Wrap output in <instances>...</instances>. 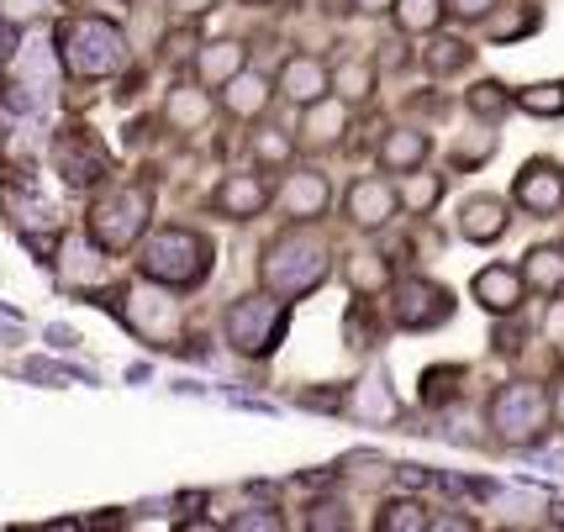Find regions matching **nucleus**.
<instances>
[{"instance_id": "1", "label": "nucleus", "mask_w": 564, "mask_h": 532, "mask_svg": "<svg viewBox=\"0 0 564 532\" xmlns=\"http://www.w3.org/2000/svg\"><path fill=\"white\" fill-rule=\"evenodd\" d=\"M549 422H554V401L533 380H512L491 395V427L512 448H533L539 437H549Z\"/></svg>"}, {"instance_id": "2", "label": "nucleus", "mask_w": 564, "mask_h": 532, "mask_svg": "<svg viewBox=\"0 0 564 532\" xmlns=\"http://www.w3.org/2000/svg\"><path fill=\"white\" fill-rule=\"evenodd\" d=\"M322 280H327V242L312 238V232H285L264 253V285L274 295H285V301L317 291Z\"/></svg>"}, {"instance_id": "3", "label": "nucleus", "mask_w": 564, "mask_h": 532, "mask_svg": "<svg viewBox=\"0 0 564 532\" xmlns=\"http://www.w3.org/2000/svg\"><path fill=\"white\" fill-rule=\"evenodd\" d=\"M212 269V242L200 232L170 227V232H153L143 242V274L159 285H200Z\"/></svg>"}, {"instance_id": "4", "label": "nucleus", "mask_w": 564, "mask_h": 532, "mask_svg": "<svg viewBox=\"0 0 564 532\" xmlns=\"http://www.w3.org/2000/svg\"><path fill=\"white\" fill-rule=\"evenodd\" d=\"M64 64H69L79 79H100V74H117L127 64V37L117 26H106L100 17H74L64 32Z\"/></svg>"}, {"instance_id": "5", "label": "nucleus", "mask_w": 564, "mask_h": 532, "mask_svg": "<svg viewBox=\"0 0 564 532\" xmlns=\"http://www.w3.org/2000/svg\"><path fill=\"white\" fill-rule=\"evenodd\" d=\"M285 322H291L285 295H280V301H274V291L270 295H248V301H238V306L227 312V343H232L238 354H248V359H264V354L280 348Z\"/></svg>"}, {"instance_id": "6", "label": "nucleus", "mask_w": 564, "mask_h": 532, "mask_svg": "<svg viewBox=\"0 0 564 532\" xmlns=\"http://www.w3.org/2000/svg\"><path fill=\"white\" fill-rule=\"evenodd\" d=\"M143 221H148V191L143 185H117V191H106L96 200L90 232H96L100 248H132Z\"/></svg>"}, {"instance_id": "7", "label": "nucleus", "mask_w": 564, "mask_h": 532, "mask_svg": "<svg viewBox=\"0 0 564 532\" xmlns=\"http://www.w3.org/2000/svg\"><path fill=\"white\" fill-rule=\"evenodd\" d=\"M53 85H58V64H53L48 37H32L22 48V58H17V74L6 79V106L11 111H43Z\"/></svg>"}, {"instance_id": "8", "label": "nucleus", "mask_w": 564, "mask_h": 532, "mask_svg": "<svg viewBox=\"0 0 564 532\" xmlns=\"http://www.w3.org/2000/svg\"><path fill=\"white\" fill-rule=\"evenodd\" d=\"M395 327L406 333H427V327H443L454 316V295L433 285V280H401L395 285Z\"/></svg>"}, {"instance_id": "9", "label": "nucleus", "mask_w": 564, "mask_h": 532, "mask_svg": "<svg viewBox=\"0 0 564 532\" xmlns=\"http://www.w3.org/2000/svg\"><path fill=\"white\" fill-rule=\"evenodd\" d=\"M512 200L522 211H533V217H554L564 206V170L554 159H533V164H522L512 185Z\"/></svg>"}, {"instance_id": "10", "label": "nucleus", "mask_w": 564, "mask_h": 532, "mask_svg": "<svg viewBox=\"0 0 564 532\" xmlns=\"http://www.w3.org/2000/svg\"><path fill=\"white\" fill-rule=\"evenodd\" d=\"M53 164H58V174H64L69 185H90V180L106 174V148H100L85 127H64L58 143H53Z\"/></svg>"}, {"instance_id": "11", "label": "nucleus", "mask_w": 564, "mask_h": 532, "mask_svg": "<svg viewBox=\"0 0 564 532\" xmlns=\"http://www.w3.org/2000/svg\"><path fill=\"white\" fill-rule=\"evenodd\" d=\"M127 327L132 333H143L148 343H170L174 333H180V306H174L170 295H159V291H148V285H138V291L127 295Z\"/></svg>"}, {"instance_id": "12", "label": "nucleus", "mask_w": 564, "mask_h": 532, "mask_svg": "<svg viewBox=\"0 0 564 532\" xmlns=\"http://www.w3.org/2000/svg\"><path fill=\"white\" fill-rule=\"evenodd\" d=\"M395 206H401V195H395V185H386V180H354V185H348V200H344L348 221L365 227V232L386 227V221L395 217Z\"/></svg>"}, {"instance_id": "13", "label": "nucleus", "mask_w": 564, "mask_h": 532, "mask_svg": "<svg viewBox=\"0 0 564 532\" xmlns=\"http://www.w3.org/2000/svg\"><path fill=\"white\" fill-rule=\"evenodd\" d=\"M507 227H512V211H507L501 195H469L465 206H459V238L465 242L491 248L496 238H507Z\"/></svg>"}, {"instance_id": "14", "label": "nucleus", "mask_w": 564, "mask_h": 532, "mask_svg": "<svg viewBox=\"0 0 564 532\" xmlns=\"http://www.w3.org/2000/svg\"><path fill=\"white\" fill-rule=\"evenodd\" d=\"M475 301L496 316H512L522 306V295H528V280H522V269H507V264H486L475 274Z\"/></svg>"}, {"instance_id": "15", "label": "nucleus", "mask_w": 564, "mask_h": 532, "mask_svg": "<svg viewBox=\"0 0 564 532\" xmlns=\"http://www.w3.org/2000/svg\"><path fill=\"white\" fill-rule=\"evenodd\" d=\"M327 180H322L317 170H301V174H291L285 180V191H280V206H285V217H295V221H312V217H322L327 211Z\"/></svg>"}, {"instance_id": "16", "label": "nucleus", "mask_w": 564, "mask_h": 532, "mask_svg": "<svg viewBox=\"0 0 564 532\" xmlns=\"http://www.w3.org/2000/svg\"><path fill=\"white\" fill-rule=\"evenodd\" d=\"M333 90V74L322 69L317 58H291L285 69H280V96L295 100V106H312Z\"/></svg>"}, {"instance_id": "17", "label": "nucleus", "mask_w": 564, "mask_h": 532, "mask_svg": "<svg viewBox=\"0 0 564 532\" xmlns=\"http://www.w3.org/2000/svg\"><path fill=\"white\" fill-rule=\"evenodd\" d=\"M427 132H417V127H395L391 138L380 143V170L386 174H412L422 170V159H427Z\"/></svg>"}, {"instance_id": "18", "label": "nucleus", "mask_w": 564, "mask_h": 532, "mask_svg": "<svg viewBox=\"0 0 564 532\" xmlns=\"http://www.w3.org/2000/svg\"><path fill=\"white\" fill-rule=\"evenodd\" d=\"M522 280L533 295H560L564 291V248L560 242H539L528 259H522Z\"/></svg>"}, {"instance_id": "19", "label": "nucleus", "mask_w": 564, "mask_h": 532, "mask_svg": "<svg viewBox=\"0 0 564 532\" xmlns=\"http://www.w3.org/2000/svg\"><path fill=\"white\" fill-rule=\"evenodd\" d=\"M58 259H64V280H69L74 291H85V285H96V280H106V248H96V242H85V238H64V248H58Z\"/></svg>"}, {"instance_id": "20", "label": "nucleus", "mask_w": 564, "mask_h": 532, "mask_svg": "<svg viewBox=\"0 0 564 532\" xmlns=\"http://www.w3.org/2000/svg\"><path fill=\"white\" fill-rule=\"evenodd\" d=\"M348 132V111H344V100H312L306 106V121H301V138L312 148H333L338 138Z\"/></svg>"}, {"instance_id": "21", "label": "nucleus", "mask_w": 564, "mask_h": 532, "mask_svg": "<svg viewBox=\"0 0 564 532\" xmlns=\"http://www.w3.org/2000/svg\"><path fill=\"white\" fill-rule=\"evenodd\" d=\"M217 206L227 217H259V211L270 206V191H264L259 174H232V180L217 191Z\"/></svg>"}, {"instance_id": "22", "label": "nucleus", "mask_w": 564, "mask_h": 532, "mask_svg": "<svg viewBox=\"0 0 564 532\" xmlns=\"http://www.w3.org/2000/svg\"><path fill=\"white\" fill-rule=\"evenodd\" d=\"M264 106H270V79H264V74H232V79H227V111H232V117H259V111H264Z\"/></svg>"}, {"instance_id": "23", "label": "nucleus", "mask_w": 564, "mask_h": 532, "mask_svg": "<svg viewBox=\"0 0 564 532\" xmlns=\"http://www.w3.org/2000/svg\"><path fill=\"white\" fill-rule=\"evenodd\" d=\"M238 69H243V48H238V43H212V48H200V64H196L200 85H227Z\"/></svg>"}, {"instance_id": "24", "label": "nucleus", "mask_w": 564, "mask_h": 532, "mask_svg": "<svg viewBox=\"0 0 564 532\" xmlns=\"http://www.w3.org/2000/svg\"><path fill=\"white\" fill-rule=\"evenodd\" d=\"M391 11H395V26H401V32L422 37V32H433V26L443 22L448 6H443V0H395Z\"/></svg>"}, {"instance_id": "25", "label": "nucleus", "mask_w": 564, "mask_h": 532, "mask_svg": "<svg viewBox=\"0 0 564 532\" xmlns=\"http://www.w3.org/2000/svg\"><path fill=\"white\" fill-rule=\"evenodd\" d=\"M348 285L359 295L386 291V285H391V264H386L380 253H354V259H348Z\"/></svg>"}, {"instance_id": "26", "label": "nucleus", "mask_w": 564, "mask_h": 532, "mask_svg": "<svg viewBox=\"0 0 564 532\" xmlns=\"http://www.w3.org/2000/svg\"><path fill=\"white\" fill-rule=\"evenodd\" d=\"M517 106L528 117H564V79H543V85L517 90Z\"/></svg>"}, {"instance_id": "27", "label": "nucleus", "mask_w": 564, "mask_h": 532, "mask_svg": "<svg viewBox=\"0 0 564 532\" xmlns=\"http://www.w3.org/2000/svg\"><path fill=\"white\" fill-rule=\"evenodd\" d=\"M375 528L380 532H422V528H433V517H427L422 501H391V507H380Z\"/></svg>"}, {"instance_id": "28", "label": "nucleus", "mask_w": 564, "mask_h": 532, "mask_svg": "<svg viewBox=\"0 0 564 532\" xmlns=\"http://www.w3.org/2000/svg\"><path fill=\"white\" fill-rule=\"evenodd\" d=\"M354 412L391 422V416H395V395H391V386H386V374H369L365 386H359V395H354Z\"/></svg>"}, {"instance_id": "29", "label": "nucleus", "mask_w": 564, "mask_h": 532, "mask_svg": "<svg viewBox=\"0 0 564 532\" xmlns=\"http://www.w3.org/2000/svg\"><path fill=\"white\" fill-rule=\"evenodd\" d=\"M438 195H443V174H417L412 170V180L401 185V206H406V211H433Z\"/></svg>"}, {"instance_id": "30", "label": "nucleus", "mask_w": 564, "mask_h": 532, "mask_svg": "<svg viewBox=\"0 0 564 532\" xmlns=\"http://www.w3.org/2000/svg\"><path fill=\"white\" fill-rule=\"evenodd\" d=\"M333 90L344 100H365L369 90H375V69L359 64V58H348V64H338V74H333Z\"/></svg>"}, {"instance_id": "31", "label": "nucleus", "mask_w": 564, "mask_h": 532, "mask_svg": "<svg viewBox=\"0 0 564 532\" xmlns=\"http://www.w3.org/2000/svg\"><path fill=\"white\" fill-rule=\"evenodd\" d=\"M465 100H469V111H475L480 121L507 117V106H512V96H507V90H501L496 79H480V85H475V90H469Z\"/></svg>"}, {"instance_id": "32", "label": "nucleus", "mask_w": 564, "mask_h": 532, "mask_svg": "<svg viewBox=\"0 0 564 532\" xmlns=\"http://www.w3.org/2000/svg\"><path fill=\"white\" fill-rule=\"evenodd\" d=\"M469 58H475V48H469V43H459V37H438V43H433V53H427V69H433V74H459Z\"/></svg>"}, {"instance_id": "33", "label": "nucleus", "mask_w": 564, "mask_h": 532, "mask_svg": "<svg viewBox=\"0 0 564 532\" xmlns=\"http://www.w3.org/2000/svg\"><path fill=\"white\" fill-rule=\"evenodd\" d=\"M459 380H465V369H459V363H448V369H427V374H422V401H427V406L448 401V395L459 390Z\"/></svg>"}, {"instance_id": "34", "label": "nucleus", "mask_w": 564, "mask_h": 532, "mask_svg": "<svg viewBox=\"0 0 564 532\" xmlns=\"http://www.w3.org/2000/svg\"><path fill=\"white\" fill-rule=\"evenodd\" d=\"M206 111H212V100L200 96V90H174V100H170V121H174V127H200V121H206Z\"/></svg>"}, {"instance_id": "35", "label": "nucleus", "mask_w": 564, "mask_h": 532, "mask_svg": "<svg viewBox=\"0 0 564 532\" xmlns=\"http://www.w3.org/2000/svg\"><path fill=\"white\" fill-rule=\"evenodd\" d=\"M253 153H259V164H291V138L285 132H259Z\"/></svg>"}, {"instance_id": "36", "label": "nucleus", "mask_w": 564, "mask_h": 532, "mask_svg": "<svg viewBox=\"0 0 564 532\" xmlns=\"http://www.w3.org/2000/svg\"><path fill=\"white\" fill-rule=\"evenodd\" d=\"M448 6V17H459V22H486L501 0H443Z\"/></svg>"}, {"instance_id": "37", "label": "nucleus", "mask_w": 564, "mask_h": 532, "mask_svg": "<svg viewBox=\"0 0 564 532\" xmlns=\"http://www.w3.org/2000/svg\"><path fill=\"white\" fill-rule=\"evenodd\" d=\"M543 338L554 343V348H564V295H554L549 312H543Z\"/></svg>"}, {"instance_id": "38", "label": "nucleus", "mask_w": 564, "mask_h": 532, "mask_svg": "<svg viewBox=\"0 0 564 532\" xmlns=\"http://www.w3.org/2000/svg\"><path fill=\"white\" fill-rule=\"evenodd\" d=\"M232 528H238V532H248V528L274 532V528H280V517H274V511H253V517H232Z\"/></svg>"}, {"instance_id": "39", "label": "nucleus", "mask_w": 564, "mask_h": 532, "mask_svg": "<svg viewBox=\"0 0 564 532\" xmlns=\"http://www.w3.org/2000/svg\"><path fill=\"white\" fill-rule=\"evenodd\" d=\"M348 517H344V507H317L312 511V528H344Z\"/></svg>"}, {"instance_id": "40", "label": "nucleus", "mask_w": 564, "mask_h": 532, "mask_svg": "<svg viewBox=\"0 0 564 532\" xmlns=\"http://www.w3.org/2000/svg\"><path fill=\"white\" fill-rule=\"evenodd\" d=\"M48 343H53V348H74V343H79V333H74V327H48Z\"/></svg>"}, {"instance_id": "41", "label": "nucleus", "mask_w": 564, "mask_h": 532, "mask_svg": "<svg viewBox=\"0 0 564 532\" xmlns=\"http://www.w3.org/2000/svg\"><path fill=\"white\" fill-rule=\"evenodd\" d=\"M401 480L406 485H433V475H427L422 464H401Z\"/></svg>"}, {"instance_id": "42", "label": "nucleus", "mask_w": 564, "mask_h": 532, "mask_svg": "<svg viewBox=\"0 0 564 532\" xmlns=\"http://www.w3.org/2000/svg\"><path fill=\"white\" fill-rule=\"evenodd\" d=\"M395 0H354V11H365V17H380V11H391Z\"/></svg>"}, {"instance_id": "43", "label": "nucleus", "mask_w": 564, "mask_h": 532, "mask_svg": "<svg viewBox=\"0 0 564 532\" xmlns=\"http://www.w3.org/2000/svg\"><path fill=\"white\" fill-rule=\"evenodd\" d=\"M32 6H37V0H6V17H26Z\"/></svg>"}, {"instance_id": "44", "label": "nucleus", "mask_w": 564, "mask_h": 532, "mask_svg": "<svg viewBox=\"0 0 564 532\" xmlns=\"http://www.w3.org/2000/svg\"><path fill=\"white\" fill-rule=\"evenodd\" d=\"M170 6H180V11H206V6H217V0H170Z\"/></svg>"}, {"instance_id": "45", "label": "nucleus", "mask_w": 564, "mask_h": 532, "mask_svg": "<svg viewBox=\"0 0 564 532\" xmlns=\"http://www.w3.org/2000/svg\"><path fill=\"white\" fill-rule=\"evenodd\" d=\"M560 422H564V390H560Z\"/></svg>"}]
</instances>
